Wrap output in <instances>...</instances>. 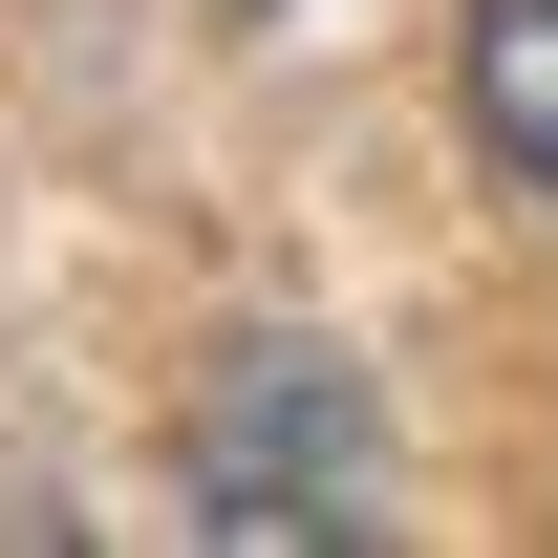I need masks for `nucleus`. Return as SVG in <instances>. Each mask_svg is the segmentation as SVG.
Listing matches in <instances>:
<instances>
[{
    "instance_id": "2",
    "label": "nucleus",
    "mask_w": 558,
    "mask_h": 558,
    "mask_svg": "<svg viewBox=\"0 0 558 558\" xmlns=\"http://www.w3.org/2000/svg\"><path fill=\"white\" fill-rule=\"evenodd\" d=\"M473 130L515 194H558V0H473Z\"/></svg>"
},
{
    "instance_id": "1",
    "label": "nucleus",
    "mask_w": 558,
    "mask_h": 558,
    "mask_svg": "<svg viewBox=\"0 0 558 558\" xmlns=\"http://www.w3.org/2000/svg\"><path fill=\"white\" fill-rule=\"evenodd\" d=\"M365 494H387V409L344 344H236L194 387V537L301 558V537H365Z\"/></svg>"
}]
</instances>
